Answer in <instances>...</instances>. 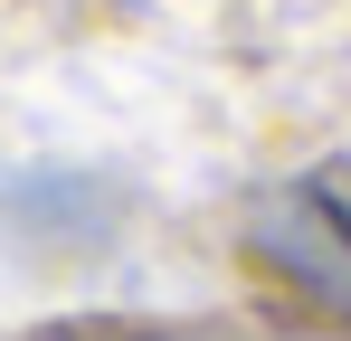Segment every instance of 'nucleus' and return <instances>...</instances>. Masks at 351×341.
I'll return each mask as SVG.
<instances>
[{
  "instance_id": "nucleus-1",
  "label": "nucleus",
  "mask_w": 351,
  "mask_h": 341,
  "mask_svg": "<svg viewBox=\"0 0 351 341\" xmlns=\"http://www.w3.org/2000/svg\"><path fill=\"white\" fill-rule=\"evenodd\" d=\"M247 247L285 284H304L313 303L351 313V170L332 162V170H304V180H276L247 209Z\"/></svg>"
}]
</instances>
